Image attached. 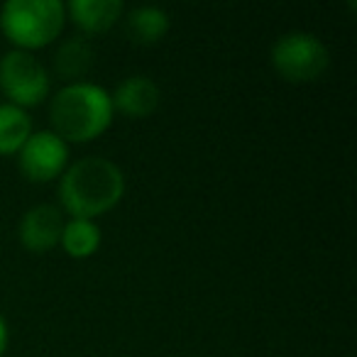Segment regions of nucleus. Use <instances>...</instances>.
<instances>
[{
	"label": "nucleus",
	"mask_w": 357,
	"mask_h": 357,
	"mask_svg": "<svg viewBox=\"0 0 357 357\" xmlns=\"http://www.w3.org/2000/svg\"><path fill=\"white\" fill-rule=\"evenodd\" d=\"M8 340H10V333H8V323L0 318V357L6 355L8 350Z\"/></svg>",
	"instance_id": "4468645a"
},
{
	"label": "nucleus",
	"mask_w": 357,
	"mask_h": 357,
	"mask_svg": "<svg viewBox=\"0 0 357 357\" xmlns=\"http://www.w3.org/2000/svg\"><path fill=\"white\" fill-rule=\"evenodd\" d=\"M32 132V118L25 108L8 100L0 103V154H17Z\"/></svg>",
	"instance_id": "f8f14e48"
},
{
	"label": "nucleus",
	"mask_w": 357,
	"mask_h": 357,
	"mask_svg": "<svg viewBox=\"0 0 357 357\" xmlns=\"http://www.w3.org/2000/svg\"><path fill=\"white\" fill-rule=\"evenodd\" d=\"M110 100H113L115 113H123L128 118H147L162 103V91H159L154 79L135 74L115 86V91L110 93Z\"/></svg>",
	"instance_id": "6e6552de"
},
{
	"label": "nucleus",
	"mask_w": 357,
	"mask_h": 357,
	"mask_svg": "<svg viewBox=\"0 0 357 357\" xmlns=\"http://www.w3.org/2000/svg\"><path fill=\"white\" fill-rule=\"evenodd\" d=\"M74 25L84 32H105L120 20L123 3L120 0H71L64 8Z\"/></svg>",
	"instance_id": "1a4fd4ad"
},
{
	"label": "nucleus",
	"mask_w": 357,
	"mask_h": 357,
	"mask_svg": "<svg viewBox=\"0 0 357 357\" xmlns=\"http://www.w3.org/2000/svg\"><path fill=\"white\" fill-rule=\"evenodd\" d=\"M113 100L110 93L91 81L64 84L50 103L52 132H56L66 144L89 142L103 135L113 123Z\"/></svg>",
	"instance_id": "f03ea898"
},
{
	"label": "nucleus",
	"mask_w": 357,
	"mask_h": 357,
	"mask_svg": "<svg viewBox=\"0 0 357 357\" xmlns=\"http://www.w3.org/2000/svg\"><path fill=\"white\" fill-rule=\"evenodd\" d=\"M93 47L86 37H69L54 52V71L66 79V84L84 81L93 66Z\"/></svg>",
	"instance_id": "9b49d317"
},
{
	"label": "nucleus",
	"mask_w": 357,
	"mask_h": 357,
	"mask_svg": "<svg viewBox=\"0 0 357 357\" xmlns=\"http://www.w3.org/2000/svg\"><path fill=\"white\" fill-rule=\"evenodd\" d=\"M17 167L35 184L52 181L69 167V144L52 130H37L17 152Z\"/></svg>",
	"instance_id": "423d86ee"
},
{
	"label": "nucleus",
	"mask_w": 357,
	"mask_h": 357,
	"mask_svg": "<svg viewBox=\"0 0 357 357\" xmlns=\"http://www.w3.org/2000/svg\"><path fill=\"white\" fill-rule=\"evenodd\" d=\"M269 59L282 79L291 84H308V81L321 79L323 71L328 69L331 52L318 35L294 30L274 40Z\"/></svg>",
	"instance_id": "20e7f679"
},
{
	"label": "nucleus",
	"mask_w": 357,
	"mask_h": 357,
	"mask_svg": "<svg viewBox=\"0 0 357 357\" xmlns=\"http://www.w3.org/2000/svg\"><path fill=\"white\" fill-rule=\"evenodd\" d=\"M169 25L172 20L167 10L157 6H137L125 17V30L135 45H157L159 40L167 37Z\"/></svg>",
	"instance_id": "9d476101"
},
{
	"label": "nucleus",
	"mask_w": 357,
	"mask_h": 357,
	"mask_svg": "<svg viewBox=\"0 0 357 357\" xmlns=\"http://www.w3.org/2000/svg\"><path fill=\"white\" fill-rule=\"evenodd\" d=\"M125 196V174L113 159L89 154L76 159L59 176V204L71 218L108 213Z\"/></svg>",
	"instance_id": "f257e3e1"
},
{
	"label": "nucleus",
	"mask_w": 357,
	"mask_h": 357,
	"mask_svg": "<svg viewBox=\"0 0 357 357\" xmlns=\"http://www.w3.org/2000/svg\"><path fill=\"white\" fill-rule=\"evenodd\" d=\"M0 91L8 103L32 108L50 93V71L32 52L10 50L0 56Z\"/></svg>",
	"instance_id": "39448f33"
},
{
	"label": "nucleus",
	"mask_w": 357,
	"mask_h": 357,
	"mask_svg": "<svg viewBox=\"0 0 357 357\" xmlns=\"http://www.w3.org/2000/svg\"><path fill=\"white\" fill-rule=\"evenodd\" d=\"M59 245L64 248V252L69 255V257H76V259L91 257L100 245L98 223L89 218H69L64 223V230H61Z\"/></svg>",
	"instance_id": "ddd939ff"
},
{
	"label": "nucleus",
	"mask_w": 357,
	"mask_h": 357,
	"mask_svg": "<svg viewBox=\"0 0 357 357\" xmlns=\"http://www.w3.org/2000/svg\"><path fill=\"white\" fill-rule=\"evenodd\" d=\"M64 213L59 206L37 204L17 223V240L30 252H50L59 245L64 230Z\"/></svg>",
	"instance_id": "0eeeda50"
},
{
	"label": "nucleus",
	"mask_w": 357,
	"mask_h": 357,
	"mask_svg": "<svg viewBox=\"0 0 357 357\" xmlns=\"http://www.w3.org/2000/svg\"><path fill=\"white\" fill-rule=\"evenodd\" d=\"M66 10L61 0H8L0 10V27L15 50H40L61 35Z\"/></svg>",
	"instance_id": "7ed1b4c3"
}]
</instances>
